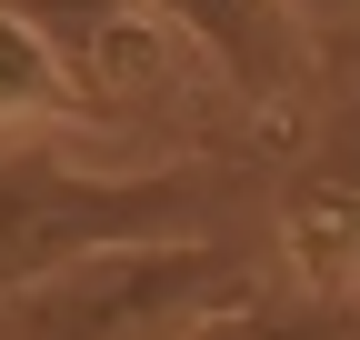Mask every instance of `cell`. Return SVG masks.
<instances>
[{"label":"cell","instance_id":"cell-3","mask_svg":"<svg viewBox=\"0 0 360 340\" xmlns=\"http://www.w3.org/2000/svg\"><path fill=\"white\" fill-rule=\"evenodd\" d=\"M270 261L290 270L300 301H350L360 310V70L310 120L300 160L270 190Z\"/></svg>","mask_w":360,"mask_h":340},{"label":"cell","instance_id":"cell-4","mask_svg":"<svg viewBox=\"0 0 360 340\" xmlns=\"http://www.w3.org/2000/svg\"><path fill=\"white\" fill-rule=\"evenodd\" d=\"M150 11L170 30H191L210 51V70H220V91L250 100V110H270L300 80V20L281 0H150Z\"/></svg>","mask_w":360,"mask_h":340},{"label":"cell","instance_id":"cell-1","mask_svg":"<svg viewBox=\"0 0 360 340\" xmlns=\"http://www.w3.org/2000/svg\"><path fill=\"white\" fill-rule=\"evenodd\" d=\"M260 210L250 160H160V170H80L60 150H0V301L20 280L110 240H210Z\"/></svg>","mask_w":360,"mask_h":340},{"label":"cell","instance_id":"cell-2","mask_svg":"<svg viewBox=\"0 0 360 340\" xmlns=\"http://www.w3.org/2000/svg\"><path fill=\"white\" fill-rule=\"evenodd\" d=\"M250 290H270V240H110L20 280L0 301V340H191Z\"/></svg>","mask_w":360,"mask_h":340},{"label":"cell","instance_id":"cell-6","mask_svg":"<svg viewBox=\"0 0 360 340\" xmlns=\"http://www.w3.org/2000/svg\"><path fill=\"white\" fill-rule=\"evenodd\" d=\"M191 340H360V310L350 301H281V290H250V301H231L220 320H200Z\"/></svg>","mask_w":360,"mask_h":340},{"label":"cell","instance_id":"cell-7","mask_svg":"<svg viewBox=\"0 0 360 340\" xmlns=\"http://www.w3.org/2000/svg\"><path fill=\"white\" fill-rule=\"evenodd\" d=\"M281 11H290L300 30H340V20H360V0H281Z\"/></svg>","mask_w":360,"mask_h":340},{"label":"cell","instance_id":"cell-5","mask_svg":"<svg viewBox=\"0 0 360 340\" xmlns=\"http://www.w3.org/2000/svg\"><path fill=\"white\" fill-rule=\"evenodd\" d=\"M70 100H80L70 51L40 30V11L0 0V131H40V120H60Z\"/></svg>","mask_w":360,"mask_h":340}]
</instances>
